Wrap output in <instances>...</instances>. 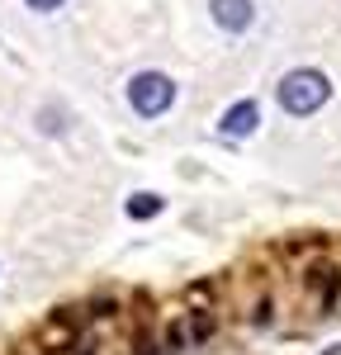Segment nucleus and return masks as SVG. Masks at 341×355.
<instances>
[{
	"instance_id": "nucleus-1",
	"label": "nucleus",
	"mask_w": 341,
	"mask_h": 355,
	"mask_svg": "<svg viewBox=\"0 0 341 355\" xmlns=\"http://www.w3.org/2000/svg\"><path fill=\"white\" fill-rule=\"evenodd\" d=\"M275 95H280V110L294 114V119H308L327 105V95H332V85L322 71H313V67H299V71H289L280 85H275Z\"/></svg>"
},
{
	"instance_id": "nucleus-2",
	"label": "nucleus",
	"mask_w": 341,
	"mask_h": 355,
	"mask_svg": "<svg viewBox=\"0 0 341 355\" xmlns=\"http://www.w3.org/2000/svg\"><path fill=\"white\" fill-rule=\"evenodd\" d=\"M128 105H133V114H142V119H161V114L175 105V81H170L166 71H138V76L128 81Z\"/></svg>"
},
{
	"instance_id": "nucleus-3",
	"label": "nucleus",
	"mask_w": 341,
	"mask_h": 355,
	"mask_svg": "<svg viewBox=\"0 0 341 355\" xmlns=\"http://www.w3.org/2000/svg\"><path fill=\"white\" fill-rule=\"evenodd\" d=\"M209 10H213V24L223 28V33H247L252 19H256L252 0H213Z\"/></svg>"
},
{
	"instance_id": "nucleus-4",
	"label": "nucleus",
	"mask_w": 341,
	"mask_h": 355,
	"mask_svg": "<svg viewBox=\"0 0 341 355\" xmlns=\"http://www.w3.org/2000/svg\"><path fill=\"white\" fill-rule=\"evenodd\" d=\"M256 123H261L256 100H242V105H232V110L218 119V133L223 137H247V133H256Z\"/></svg>"
},
{
	"instance_id": "nucleus-5",
	"label": "nucleus",
	"mask_w": 341,
	"mask_h": 355,
	"mask_svg": "<svg viewBox=\"0 0 341 355\" xmlns=\"http://www.w3.org/2000/svg\"><path fill=\"white\" fill-rule=\"evenodd\" d=\"M161 214V194H133L128 199V218H157Z\"/></svg>"
},
{
	"instance_id": "nucleus-6",
	"label": "nucleus",
	"mask_w": 341,
	"mask_h": 355,
	"mask_svg": "<svg viewBox=\"0 0 341 355\" xmlns=\"http://www.w3.org/2000/svg\"><path fill=\"white\" fill-rule=\"evenodd\" d=\"M28 10H38V15H48V10H57V5H62V0H24Z\"/></svg>"
}]
</instances>
